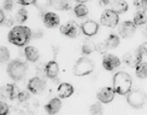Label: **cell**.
Here are the masks:
<instances>
[{
	"label": "cell",
	"mask_w": 147,
	"mask_h": 115,
	"mask_svg": "<svg viewBox=\"0 0 147 115\" xmlns=\"http://www.w3.org/2000/svg\"><path fill=\"white\" fill-rule=\"evenodd\" d=\"M32 36V30L30 27L23 25H17L9 32L7 40L9 43L13 45L24 47L29 43Z\"/></svg>",
	"instance_id": "1"
},
{
	"label": "cell",
	"mask_w": 147,
	"mask_h": 115,
	"mask_svg": "<svg viewBox=\"0 0 147 115\" xmlns=\"http://www.w3.org/2000/svg\"><path fill=\"white\" fill-rule=\"evenodd\" d=\"M114 90L119 95H127L132 90V79L130 75L125 72H118L113 79Z\"/></svg>",
	"instance_id": "2"
},
{
	"label": "cell",
	"mask_w": 147,
	"mask_h": 115,
	"mask_svg": "<svg viewBox=\"0 0 147 115\" xmlns=\"http://www.w3.org/2000/svg\"><path fill=\"white\" fill-rule=\"evenodd\" d=\"M27 63L20 59H14L9 62L6 68L9 78L15 82L23 80L27 74Z\"/></svg>",
	"instance_id": "3"
},
{
	"label": "cell",
	"mask_w": 147,
	"mask_h": 115,
	"mask_svg": "<svg viewBox=\"0 0 147 115\" xmlns=\"http://www.w3.org/2000/svg\"><path fill=\"white\" fill-rule=\"evenodd\" d=\"M95 64L91 59L88 57H80L74 63L73 68L74 75L77 77L88 75L94 72Z\"/></svg>",
	"instance_id": "4"
},
{
	"label": "cell",
	"mask_w": 147,
	"mask_h": 115,
	"mask_svg": "<svg viewBox=\"0 0 147 115\" xmlns=\"http://www.w3.org/2000/svg\"><path fill=\"white\" fill-rule=\"evenodd\" d=\"M127 103L132 108L136 109L142 108L147 102V95L140 89L131 90L126 95Z\"/></svg>",
	"instance_id": "5"
},
{
	"label": "cell",
	"mask_w": 147,
	"mask_h": 115,
	"mask_svg": "<svg viewBox=\"0 0 147 115\" xmlns=\"http://www.w3.org/2000/svg\"><path fill=\"white\" fill-rule=\"evenodd\" d=\"M119 22V16L112 9H106L103 11L100 17L101 24L110 28H115Z\"/></svg>",
	"instance_id": "6"
},
{
	"label": "cell",
	"mask_w": 147,
	"mask_h": 115,
	"mask_svg": "<svg viewBox=\"0 0 147 115\" xmlns=\"http://www.w3.org/2000/svg\"><path fill=\"white\" fill-rule=\"evenodd\" d=\"M60 33L71 38L78 37L82 32L80 26L74 21H69L60 26Z\"/></svg>",
	"instance_id": "7"
},
{
	"label": "cell",
	"mask_w": 147,
	"mask_h": 115,
	"mask_svg": "<svg viewBox=\"0 0 147 115\" xmlns=\"http://www.w3.org/2000/svg\"><path fill=\"white\" fill-rule=\"evenodd\" d=\"M47 87V84L44 79L39 77H33L30 79L27 84V88L34 95H40L43 93Z\"/></svg>",
	"instance_id": "8"
},
{
	"label": "cell",
	"mask_w": 147,
	"mask_h": 115,
	"mask_svg": "<svg viewBox=\"0 0 147 115\" xmlns=\"http://www.w3.org/2000/svg\"><path fill=\"white\" fill-rule=\"evenodd\" d=\"M137 26L133 22L131 21H124L119 24L118 31L119 34L123 38H129L136 33Z\"/></svg>",
	"instance_id": "9"
},
{
	"label": "cell",
	"mask_w": 147,
	"mask_h": 115,
	"mask_svg": "<svg viewBox=\"0 0 147 115\" xmlns=\"http://www.w3.org/2000/svg\"><path fill=\"white\" fill-rule=\"evenodd\" d=\"M115 94L116 92L114 90L113 87L105 86L97 92L96 98L102 103L107 104L114 100Z\"/></svg>",
	"instance_id": "10"
},
{
	"label": "cell",
	"mask_w": 147,
	"mask_h": 115,
	"mask_svg": "<svg viewBox=\"0 0 147 115\" xmlns=\"http://www.w3.org/2000/svg\"><path fill=\"white\" fill-rule=\"evenodd\" d=\"M143 55L136 50L135 51L127 52L123 56V62L131 68H136L139 63L142 62Z\"/></svg>",
	"instance_id": "11"
},
{
	"label": "cell",
	"mask_w": 147,
	"mask_h": 115,
	"mask_svg": "<svg viewBox=\"0 0 147 115\" xmlns=\"http://www.w3.org/2000/svg\"><path fill=\"white\" fill-rule=\"evenodd\" d=\"M120 59L119 57L116 55H113V54L107 53L103 55V59H102V66L107 71H113L116 68L121 65Z\"/></svg>",
	"instance_id": "12"
},
{
	"label": "cell",
	"mask_w": 147,
	"mask_h": 115,
	"mask_svg": "<svg viewBox=\"0 0 147 115\" xmlns=\"http://www.w3.org/2000/svg\"><path fill=\"white\" fill-rule=\"evenodd\" d=\"M80 27L84 35L91 37L95 35L98 33L99 29V24L95 21L88 20L83 22L80 25Z\"/></svg>",
	"instance_id": "13"
},
{
	"label": "cell",
	"mask_w": 147,
	"mask_h": 115,
	"mask_svg": "<svg viewBox=\"0 0 147 115\" xmlns=\"http://www.w3.org/2000/svg\"><path fill=\"white\" fill-rule=\"evenodd\" d=\"M18 92V88L15 84H7L1 88L2 97L10 100L17 98Z\"/></svg>",
	"instance_id": "14"
},
{
	"label": "cell",
	"mask_w": 147,
	"mask_h": 115,
	"mask_svg": "<svg viewBox=\"0 0 147 115\" xmlns=\"http://www.w3.org/2000/svg\"><path fill=\"white\" fill-rule=\"evenodd\" d=\"M43 22L47 28H55L60 23V16L53 12H47L43 16Z\"/></svg>",
	"instance_id": "15"
},
{
	"label": "cell",
	"mask_w": 147,
	"mask_h": 115,
	"mask_svg": "<svg viewBox=\"0 0 147 115\" xmlns=\"http://www.w3.org/2000/svg\"><path fill=\"white\" fill-rule=\"evenodd\" d=\"M62 108V101L60 97H54L44 105V109L48 114L54 115L58 113Z\"/></svg>",
	"instance_id": "16"
},
{
	"label": "cell",
	"mask_w": 147,
	"mask_h": 115,
	"mask_svg": "<svg viewBox=\"0 0 147 115\" xmlns=\"http://www.w3.org/2000/svg\"><path fill=\"white\" fill-rule=\"evenodd\" d=\"M74 92V88L69 83H62L59 85L57 89V94L60 99H66L72 96Z\"/></svg>",
	"instance_id": "17"
},
{
	"label": "cell",
	"mask_w": 147,
	"mask_h": 115,
	"mask_svg": "<svg viewBox=\"0 0 147 115\" xmlns=\"http://www.w3.org/2000/svg\"><path fill=\"white\" fill-rule=\"evenodd\" d=\"M45 74L47 77L49 79H54L57 78V75L60 72V67H59L58 63L55 61H50L46 64L45 69Z\"/></svg>",
	"instance_id": "18"
},
{
	"label": "cell",
	"mask_w": 147,
	"mask_h": 115,
	"mask_svg": "<svg viewBox=\"0 0 147 115\" xmlns=\"http://www.w3.org/2000/svg\"><path fill=\"white\" fill-rule=\"evenodd\" d=\"M51 7L60 11L70 10L72 8L71 0H51Z\"/></svg>",
	"instance_id": "19"
},
{
	"label": "cell",
	"mask_w": 147,
	"mask_h": 115,
	"mask_svg": "<svg viewBox=\"0 0 147 115\" xmlns=\"http://www.w3.org/2000/svg\"><path fill=\"white\" fill-rule=\"evenodd\" d=\"M24 55L26 59L31 63H35L40 58L38 50L33 46H27L24 48Z\"/></svg>",
	"instance_id": "20"
},
{
	"label": "cell",
	"mask_w": 147,
	"mask_h": 115,
	"mask_svg": "<svg viewBox=\"0 0 147 115\" xmlns=\"http://www.w3.org/2000/svg\"><path fill=\"white\" fill-rule=\"evenodd\" d=\"M111 9L119 15L128 10L129 5L125 0H113L111 3Z\"/></svg>",
	"instance_id": "21"
},
{
	"label": "cell",
	"mask_w": 147,
	"mask_h": 115,
	"mask_svg": "<svg viewBox=\"0 0 147 115\" xmlns=\"http://www.w3.org/2000/svg\"><path fill=\"white\" fill-rule=\"evenodd\" d=\"M96 51V44L90 39H85L82 44V53L85 55L92 54Z\"/></svg>",
	"instance_id": "22"
},
{
	"label": "cell",
	"mask_w": 147,
	"mask_h": 115,
	"mask_svg": "<svg viewBox=\"0 0 147 115\" xmlns=\"http://www.w3.org/2000/svg\"><path fill=\"white\" fill-rule=\"evenodd\" d=\"M74 12L77 18H84L89 14V9L85 4L78 3L74 8Z\"/></svg>",
	"instance_id": "23"
},
{
	"label": "cell",
	"mask_w": 147,
	"mask_h": 115,
	"mask_svg": "<svg viewBox=\"0 0 147 115\" xmlns=\"http://www.w3.org/2000/svg\"><path fill=\"white\" fill-rule=\"evenodd\" d=\"M105 42L109 50L110 49H115L119 47V45L120 44V37L116 34H110L105 40Z\"/></svg>",
	"instance_id": "24"
},
{
	"label": "cell",
	"mask_w": 147,
	"mask_h": 115,
	"mask_svg": "<svg viewBox=\"0 0 147 115\" xmlns=\"http://www.w3.org/2000/svg\"><path fill=\"white\" fill-rule=\"evenodd\" d=\"M136 75L139 79L147 78V63L141 62L136 67Z\"/></svg>",
	"instance_id": "25"
},
{
	"label": "cell",
	"mask_w": 147,
	"mask_h": 115,
	"mask_svg": "<svg viewBox=\"0 0 147 115\" xmlns=\"http://www.w3.org/2000/svg\"><path fill=\"white\" fill-rule=\"evenodd\" d=\"M132 22L136 26H140L146 23L147 16L146 14V12L144 10H138L134 16Z\"/></svg>",
	"instance_id": "26"
},
{
	"label": "cell",
	"mask_w": 147,
	"mask_h": 115,
	"mask_svg": "<svg viewBox=\"0 0 147 115\" xmlns=\"http://www.w3.org/2000/svg\"><path fill=\"white\" fill-rule=\"evenodd\" d=\"M15 21L18 24H23L27 20L28 18V12L25 8L22 7L18 9V11L15 15Z\"/></svg>",
	"instance_id": "27"
},
{
	"label": "cell",
	"mask_w": 147,
	"mask_h": 115,
	"mask_svg": "<svg viewBox=\"0 0 147 115\" xmlns=\"http://www.w3.org/2000/svg\"><path fill=\"white\" fill-rule=\"evenodd\" d=\"M33 5L39 11H46L51 7V0H35Z\"/></svg>",
	"instance_id": "28"
},
{
	"label": "cell",
	"mask_w": 147,
	"mask_h": 115,
	"mask_svg": "<svg viewBox=\"0 0 147 115\" xmlns=\"http://www.w3.org/2000/svg\"><path fill=\"white\" fill-rule=\"evenodd\" d=\"M89 112L93 115L103 114L104 108L102 105V103L99 101L90 105V108H89Z\"/></svg>",
	"instance_id": "29"
},
{
	"label": "cell",
	"mask_w": 147,
	"mask_h": 115,
	"mask_svg": "<svg viewBox=\"0 0 147 115\" xmlns=\"http://www.w3.org/2000/svg\"><path fill=\"white\" fill-rule=\"evenodd\" d=\"M10 54L8 49L5 46L0 47V62L2 63H5L10 60Z\"/></svg>",
	"instance_id": "30"
},
{
	"label": "cell",
	"mask_w": 147,
	"mask_h": 115,
	"mask_svg": "<svg viewBox=\"0 0 147 115\" xmlns=\"http://www.w3.org/2000/svg\"><path fill=\"white\" fill-rule=\"evenodd\" d=\"M108 50L109 48L108 47H107L105 41L96 44V52H97L99 54H100V55H105V54H107V50Z\"/></svg>",
	"instance_id": "31"
},
{
	"label": "cell",
	"mask_w": 147,
	"mask_h": 115,
	"mask_svg": "<svg viewBox=\"0 0 147 115\" xmlns=\"http://www.w3.org/2000/svg\"><path fill=\"white\" fill-rule=\"evenodd\" d=\"M18 100H19L22 103L24 102L27 101L28 100H30V92H27V91H22V92H19L18 94V97H17Z\"/></svg>",
	"instance_id": "32"
},
{
	"label": "cell",
	"mask_w": 147,
	"mask_h": 115,
	"mask_svg": "<svg viewBox=\"0 0 147 115\" xmlns=\"http://www.w3.org/2000/svg\"><path fill=\"white\" fill-rule=\"evenodd\" d=\"M13 8V0H4L3 9L6 11H11Z\"/></svg>",
	"instance_id": "33"
},
{
	"label": "cell",
	"mask_w": 147,
	"mask_h": 115,
	"mask_svg": "<svg viewBox=\"0 0 147 115\" xmlns=\"http://www.w3.org/2000/svg\"><path fill=\"white\" fill-rule=\"evenodd\" d=\"M9 112V107L7 104L4 101L0 102V114L2 115L7 114Z\"/></svg>",
	"instance_id": "34"
},
{
	"label": "cell",
	"mask_w": 147,
	"mask_h": 115,
	"mask_svg": "<svg viewBox=\"0 0 147 115\" xmlns=\"http://www.w3.org/2000/svg\"><path fill=\"white\" fill-rule=\"evenodd\" d=\"M137 50L140 52L143 56H146L147 55V42H144L141 44L139 45Z\"/></svg>",
	"instance_id": "35"
},
{
	"label": "cell",
	"mask_w": 147,
	"mask_h": 115,
	"mask_svg": "<svg viewBox=\"0 0 147 115\" xmlns=\"http://www.w3.org/2000/svg\"><path fill=\"white\" fill-rule=\"evenodd\" d=\"M35 0H17V3L22 6H28V5H34Z\"/></svg>",
	"instance_id": "36"
},
{
	"label": "cell",
	"mask_w": 147,
	"mask_h": 115,
	"mask_svg": "<svg viewBox=\"0 0 147 115\" xmlns=\"http://www.w3.org/2000/svg\"><path fill=\"white\" fill-rule=\"evenodd\" d=\"M141 1L142 0H134L133 5L138 10H141Z\"/></svg>",
	"instance_id": "37"
},
{
	"label": "cell",
	"mask_w": 147,
	"mask_h": 115,
	"mask_svg": "<svg viewBox=\"0 0 147 115\" xmlns=\"http://www.w3.org/2000/svg\"><path fill=\"white\" fill-rule=\"evenodd\" d=\"M5 19H6V16L5 15V13H4L3 10L1 9L0 10V24H3L4 22H5Z\"/></svg>",
	"instance_id": "38"
},
{
	"label": "cell",
	"mask_w": 147,
	"mask_h": 115,
	"mask_svg": "<svg viewBox=\"0 0 147 115\" xmlns=\"http://www.w3.org/2000/svg\"><path fill=\"white\" fill-rule=\"evenodd\" d=\"M111 0H99V4L101 7H105L110 5Z\"/></svg>",
	"instance_id": "39"
},
{
	"label": "cell",
	"mask_w": 147,
	"mask_h": 115,
	"mask_svg": "<svg viewBox=\"0 0 147 115\" xmlns=\"http://www.w3.org/2000/svg\"><path fill=\"white\" fill-rule=\"evenodd\" d=\"M141 10L147 11V0H142L141 1Z\"/></svg>",
	"instance_id": "40"
},
{
	"label": "cell",
	"mask_w": 147,
	"mask_h": 115,
	"mask_svg": "<svg viewBox=\"0 0 147 115\" xmlns=\"http://www.w3.org/2000/svg\"><path fill=\"white\" fill-rule=\"evenodd\" d=\"M75 2H78V3H82V4H85L86 3V2H89L90 0H74Z\"/></svg>",
	"instance_id": "41"
},
{
	"label": "cell",
	"mask_w": 147,
	"mask_h": 115,
	"mask_svg": "<svg viewBox=\"0 0 147 115\" xmlns=\"http://www.w3.org/2000/svg\"><path fill=\"white\" fill-rule=\"evenodd\" d=\"M146 33H147V27H146Z\"/></svg>",
	"instance_id": "42"
}]
</instances>
